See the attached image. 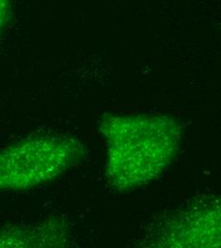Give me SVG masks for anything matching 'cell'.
<instances>
[{
  "label": "cell",
  "mask_w": 221,
  "mask_h": 248,
  "mask_svg": "<svg viewBox=\"0 0 221 248\" xmlns=\"http://www.w3.org/2000/svg\"><path fill=\"white\" fill-rule=\"evenodd\" d=\"M73 147L57 137H36L0 150V191L38 186L59 175Z\"/></svg>",
  "instance_id": "6da1fadb"
},
{
  "label": "cell",
  "mask_w": 221,
  "mask_h": 248,
  "mask_svg": "<svg viewBox=\"0 0 221 248\" xmlns=\"http://www.w3.org/2000/svg\"><path fill=\"white\" fill-rule=\"evenodd\" d=\"M12 16V0H0V36L5 31Z\"/></svg>",
  "instance_id": "7a4b0ae2"
}]
</instances>
